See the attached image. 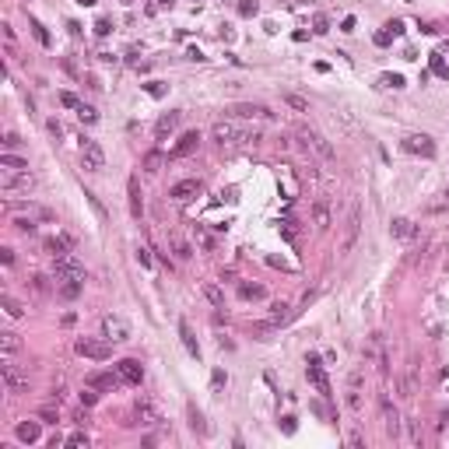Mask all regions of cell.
I'll use <instances>...</instances> for the list:
<instances>
[{
	"label": "cell",
	"mask_w": 449,
	"mask_h": 449,
	"mask_svg": "<svg viewBox=\"0 0 449 449\" xmlns=\"http://www.w3.org/2000/svg\"><path fill=\"white\" fill-rule=\"evenodd\" d=\"M74 351L81 358H91V362H109L113 358V341H95V337H77Z\"/></svg>",
	"instance_id": "6da1fadb"
},
{
	"label": "cell",
	"mask_w": 449,
	"mask_h": 449,
	"mask_svg": "<svg viewBox=\"0 0 449 449\" xmlns=\"http://www.w3.org/2000/svg\"><path fill=\"white\" fill-rule=\"evenodd\" d=\"M305 379L316 386V393H319L323 400H330V397H333V386H330V379H326V372H323V362H319L316 355H309V358H305Z\"/></svg>",
	"instance_id": "7a4b0ae2"
},
{
	"label": "cell",
	"mask_w": 449,
	"mask_h": 449,
	"mask_svg": "<svg viewBox=\"0 0 449 449\" xmlns=\"http://www.w3.org/2000/svg\"><path fill=\"white\" fill-rule=\"evenodd\" d=\"M32 186H35V176H32L28 169H25V172H18V169H4V172H0V190H4V193H21V190L28 193Z\"/></svg>",
	"instance_id": "3957f363"
},
{
	"label": "cell",
	"mask_w": 449,
	"mask_h": 449,
	"mask_svg": "<svg viewBox=\"0 0 449 449\" xmlns=\"http://www.w3.org/2000/svg\"><path fill=\"white\" fill-rule=\"evenodd\" d=\"M81 165H84L88 172H102V169H105V151H102L98 141L81 137Z\"/></svg>",
	"instance_id": "277c9868"
},
{
	"label": "cell",
	"mask_w": 449,
	"mask_h": 449,
	"mask_svg": "<svg viewBox=\"0 0 449 449\" xmlns=\"http://www.w3.org/2000/svg\"><path fill=\"white\" fill-rule=\"evenodd\" d=\"M74 277H84V281H88L84 263L77 260L74 253H67V256H60V260L53 263V281H74Z\"/></svg>",
	"instance_id": "5b68a950"
},
{
	"label": "cell",
	"mask_w": 449,
	"mask_h": 449,
	"mask_svg": "<svg viewBox=\"0 0 449 449\" xmlns=\"http://www.w3.org/2000/svg\"><path fill=\"white\" fill-rule=\"evenodd\" d=\"M299 141H302V148H312L323 161H333V158H337L333 144H330L323 134H316V130H299Z\"/></svg>",
	"instance_id": "8992f818"
},
{
	"label": "cell",
	"mask_w": 449,
	"mask_h": 449,
	"mask_svg": "<svg viewBox=\"0 0 449 449\" xmlns=\"http://www.w3.org/2000/svg\"><path fill=\"white\" fill-rule=\"evenodd\" d=\"M0 375H4V386H7V393H28V375L21 372L18 365H11V358H7V355H4Z\"/></svg>",
	"instance_id": "52a82bcc"
},
{
	"label": "cell",
	"mask_w": 449,
	"mask_h": 449,
	"mask_svg": "<svg viewBox=\"0 0 449 449\" xmlns=\"http://www.w3.org/2000/svg\"><path fill=\"white\" fill-rule=\"evenodd\" d=\"M400 148L407 151V154H421V158H435V154H439L435 141H432V137H425V134H411V137H404V141H400Z\"/></svg>",
	"instance_id": "ba28073f"
},
{
	"label": "cell",
	"mask_w": 449,
	"mask_h": 449,
	"mask_svg": "<svg viewBox=\"0 0 449 449\" xmlns=\"http://www.w3.org/2000/svg\"><path fill=\"white\" fill-rule=\"evenodd\" d=\"M102 337L113 341V344L130 341V326H127V319H120V316H102Z\"/></svg>",
	"instance_id": "9c48e42d"
},
{
	"label": "cell",
	"mask_w": 449,
	"mask_h": 449,
	"mask_svg": "<svg viewBox=\"0 0 449 449\" xmlns=\"http://www.w3.org/2000/svg\"><path fill=\"white\" fill-rule=\"evenodd\" d=\"M228 116H239V120H274V113L267 105H256V102H235V105H228Z\"/></svg>",
	"instance_id": "30bf717a"
},
{
	"label": "cell",
	"mask_w": 449,
	"mask_h": 449,
	"mask_svg": "<svg viewBox=\"0 0 449 449\" xmlns=\"http://www.w3.org/2000/svg\"><path fill=\"white\" fill-rule=\"evenodd\" d=\"M358 232H362V207L355 204L351 214H348V228H344V242H341V253H351L355 242H358Z\"/></svg>",
	"instance_id": "8fae6325"
},
{
	"label": "cell",
	"mask_w": 449,
	"mask_h": 449,
	"mask_svg": "<svg viewBox=\"0 0 449 449\" xmlns=\"http://www.w3.org/2000/svg\"><path fill=\"white\" fill-rule=\"evenodd\" d=\"M116 372L123 375V382H127V386H141V379H144V365H141L137 358H120V362H116Z\"/></svg>",
	"instance_id": "7c38bea8"
},
{
	"label": "cell",
	"mask_w": 449,
	"mask_h": 449,
	"mask_svg": "<svg viewBox=\"0 0 449 449\" xmlns=\"http://www.w3.org/2000/svg\"><path fill=\"white\" fill-rule=\"evenodd\" d=\"M84 386H95L98 393H105V389H120L123 386V375L120 372H91L84 379Z\"/></svg>",
	"instance_id": "4fadbf2b"
},
{
	"label": "cell",
	"mask_w": 449,
	"mask_h": 449,
	"mask_svg": "<svg viewBox=\"0 0 449 449\" xmlns=\"http://www.w3.org/2000/svg\"><path fill=\"white\" fill-rule=\"evenodd\" d=\"M200 193V179H183V183H176L172 190H169V197L176 200V204H186V200H193Z\"/></svg>",
	"instance_id": "5bb4252c"
},
{
	"label": "cell",
	"mask_w": 449,
	"mask_h": 449,
	"mask_svg": "<svg viewBox=\"0 0 449 449\" xmlns=\"http://www.w3.org/2000/svg\"><path fill=\"white\" fill-rule=\"evenodd\" d=\"M71 246H74V239H71V235H49V239L42 242V249H46L53 260L67 256V253H71Z\"/></svg>",
	"instance_id": "9a60e30c"
},
{
	"label": "cell",
	"mask_w": 449,
	"mask_h": 449,
	"mask_svg": "<svg viewBox=\"0 0 449 449\" xmlns=\"http://www.w3.org/2000/svg\"><path fill=\"white\" fill-rule=\"evenodd\" d=\"M211 134H214V141H218V144H232V141H239V137H242V130H239L232 120H218Z\"/></svg>",
	"instance_id": "2e32d148"
},
{
	"label": "cell",
	"mask_w": 449,
	"mask_h": 449,
	"mask_svg": "<svg viewBox=\"0 0 449 449\" xmlns=\"http://www.w3.org/2000/svg\"><path fill=\"white\" fill-rule=\"evenodd\" d=\"M379 407H382V421H386V432H389V435H397V432H400V414H397V407L389 404V397H386V393L379 397Z\"/></svg>",
	"instance_id": "e0dca14e"
},
{
	"label": "cell",
	"mask_w": 449,
	"mask_h": 449,
	"mask_svg": "<svg viewBox=\"0 0 449 449\" xmlns=\"http://www.w3.org/2000/svg\"><path fill=\"white\" fill-rule=\"evenodd\" d=\"M197 144H200V134H197V130H186V134L176 141L172 158H186V154H193V151H197Z\"/></svg>",
	"instance_id": "ac0fdd59"
},
{
	"label": "cell",
	"mask_w": 449,
	"mask_h": 449,
	"mask_svg": "<svg viewBox=\"0 0 449 449\" xmlns=\"http://www.w3.org/2000/svg\"><path fill=\"white\" fill-rule=\"evenodd\" d=\"M127 193H130V214H134V218H141V214H144V200H141V179H137V176H130Z\"/></svg>",
	"instance_id": "d6986e66"
},
{
	"label": "cell",
	"mask_w": 449,
	"mask_h": 449,
	"mask_svg": "<svg viewBox=\"0 0 449 449\" xmlns=\"http://www.w3.org/2000/svg\"><path fill=\"white\" fill-rule=\"evenodd\" d=\"M81 292H84V277H74V281H57V295H60L64 302H74Z\"/></svg>",
	"instance_id": "ffe728a7"
},
{
	"label": "cell",
	"mask_w": 449,
	"mask_h": 449,
	"mask_svg": "<svg viewBox=\"0 0 449 449\" xmlns=\"http://www.w3.org/2000/svg\"><path fill=\"white\" fill-rule=\"evenodd\" d=\"M179 127V113H161L158 116V123H154V134H158V141H165L172 130Z\"/></svg>",
	"instance_id": "44dd1931"
},
{
	"label": "cell",
	"mask_w": 449,
	"mask_h": 449,
	"mask_svg": "<svg viewBox=\"0 0 449 449\" xmlns=\"http://www.w3.org/2000/svg\"><path fill=\"white\" fill-rule=\"evenodd\" d=\"M134 414H137V425H158V411H154V404L151 400H137V407H134Z\"/></svg>",
	"instance_id": "7402d4cb"
},
{
	"label": "cell",
	"mask_w": 449,
	"mask_h": 449,
	"mask_svg": "<svg viewBox=\"0 0 449 449\" xmlns=\"http://www.w3.org/2000/svg\"><path fill=\"white\" fill-rule=\"evenodd\" d=\"M179 337H183L186 351H190L193 358H200V344H197V337H193V330H190V323H186V319H179Z\"/></svg>",
	"instance_id": "603a6c76"
},
{
	"label": "cell",
	"mask_w": 449,
	"mask_h": 449,
	"mask_svg": "<svg viewBox=\"0 0 449 449\" xmlns=\"http://www.w3.org/2000/svg\"><path fill=\"white\" fill-rule=\"evenodd\" d=\"M39 425H42V421H21V425H18V439H21V442H28V446H32V442H39V432H42Z\"/></svg>",
	"instance_id": "cb8c5ba5"
},
{
	"label": "cell",
	"mask_w": 449,
	"mask_h": 449,
	"mask_svg": "<svg viewBox=\"0 0 449 449\" xmlns=\"http://www.w3.org/2000/svg\"><path fill=\"white\" fill-rule=\"evenodd\" d=\"M389 232H393L397 239H411V235H414L418 228H414V224L407 221V218H393V221H389Z\"/></svg>",
	"instance_id": "d4e9b609"
},
{
	"label": "cell",
	"mask_w": 449,
	"mask_h": 449,
	"mask_svg": "<svg viewBox=\"0 0 449 449\" xmlns=\"http://www.w3.org/2000/svg\"><path fill=\"white\" fill-rule=\"evenodd\" d=\"M292 316H295V309H292L288 302H277V305H274V312H270V323H277V326H281V323H288Z\"/></svg>",
	"instance_id": "484cf974"
},
{
	"label": "cell",
	"mask_w": 449,
	"mask_h": 449,
	"mask_svg": "<svg viewBox=\"0 0 449 449\" xmlns=\"http://www.w3.org/2000/svg\"><path fill=\"white\" fill-rule=\"evenodd\" d=\"M0 348H4V355L11 358V355L21 348V337H18V333H11V330H4V333H0Z\"/></svg>",
	"instance_id": "4316f807"
},
{
	"label": "cell",
	"mask_w": 449,
	"mask_h": 449,
	"mask_svg": "<svg viewBox=\"0 0 449 449\" xmlns=\"http://www.w3.org/2000/svg\"><path fill=\"white\" fill-rule=\"evenodd\" d=\"M0 169H18V172H25V169H28V161H25V158H18V154H11V151H4V154H0Z\"/></svg>",
	"instance_id": "83f0119b"
},
{
	"label": "cell",
	"mask_w": 449,
	"mask_h": 449,
	"mask_svg": "<svg viewBox=\"0 0 449 449\" xmlns=\"http://www.w3.org/2000/svg\"><path fill=\"white\" fill-rule=\"evenodd\" d=\"M204 299L211 302V305H218V309H221V305H224V292L214 285V281H207V285H204Z\"/></svg>",
	"instance_id": "f1b7e54d"
},
{
	"label": "cell",
	"mask_w": 449,
	"mask_h": 449,
	"mask_svg": "<svg viewBox=\"0 0 449 449\" xmlns=\"http://www.w3.org/2000/svg\"><path fill=\"white\" fill-rule=\"evenodd\" d=\"M267 292L260 288V285H239V299H246V302H256V299H263Z\"/></svg>",
	"instance_id": "f546056e"
},
{
	"label": "cell",
	"mask_w": 449,
	"mask_h": 449,
	"mask_svg": "<svg viewBox=\"0 0 449 449\" xmlns=\"http://www.w3.org/2000/svg\"><path fill=\"white\" fill-rule=\"evenodd\" d=\"M285 105H288V109H295V113H309V98H302V95H295V91H288V95H285Z\"/></svg>",
	"instance_id": "4dcf8cb0"
},
{
	"label": "cell",
	"mask_w": 449,
	"mask_h": 449,
	"mask_svg": "<svg viewBox=\"0 0 449 449\" xmlns=\"http://www.w3.org/2000/svg\"><path fill=\"white\" fill-rule=\"evenodd\" d=\"M0 305H4L7 316H25V305H21L18 299H11V295H0Z\"/></svg>",
	"instance_id": "1f68e13d"
},
{
	"label": "cell",
	"mask_w": 449,
	"mask_h": 449,
	"mask_svg": "<svg viewBox=\"0 0 449 449\" xmlns=\"http://www.w3.org/2000/svg\"><path fill=\"white\" fill-rule=\"evenodd\" d=\"M348 407H351L355 414H362V386H351V382H348Z\"/></svg>",
	"instance_id": "d6a6232c"
},
{
	"label": "cell",
	"mask_w": 449,
	"mask_h": 449,
	"mask_svg": "<svg viewBox=\"0 0 449 449\" xmlns=\"http://www.w3.org/2000/svg\"><path fill=\"white\" fill-rule=\"evenodd\" d=\"M14 228H18V232H25V235H35V218H32V214H28V218H25V214H18V218H14Z\"/></svg>",
	"instance_id": "836d02e7"
},
{
	"label": "cell",
	"mask_w": 449,
	"mask_h": 449,
	"mask_svg": "<svg viewBox=\"0 0 449 449\" xmlns=\"http://www.w3.org/2000/svg\"><path fill=\"white\" fill-rule=\"evenodd\" d=\"M161 161H165V154H161V151L144 154V169H148V172H158V169H161Z\"/></svg>",
	"instance_id": "e575fe53"
},
{
	"label": "cell",
	"mask_w": 449,
	"mask_h": 449,
	"mask_svg": "<svg viewBox=\"0 0 449 449\" xmlns=\"http://www.w3.org/2000/svg\"><path fill=\"white\" fill-rule=\"evenodd\" d=\"M432 74H439V77L449 81V67H446V60H442V53H432Z\"/></svg>",
	"instance_id": "d590c367"
},
{
	"label": "cell",
	"mask_w": 449,
	"mask_h": 449,
	"mask_svg": "<svg viewBox=\"0 0 449 449\" xmlns=\"http://www.w3.org/2000/svg\"><path fill=\"white\" fill-rule=\"evenodd\" d=\"M190 428H193V432H200V435L207 432V425H204V418H200V411H197L193 404H190Z\"/></svg>",
	"instance_id": "8d00e7d4"
},
{
	"label": "cell",
	"mask_w": 449,
	"mask_h": 449,
	"mask_svg": "<svg viewBox=\"0 0 449 449\" xmlns=\"http://www.w3.org/2000/svg\"><path fill=\"white\" fill-rule=\"evenodd\" d=\"M224 386H228V375H224V369H214V372H211V389H214V393H221Z\"/></svg>",
	"instance_id": "74e56055"
},
{
	"label": "cell",
	"mask_w": 449,
	"mask_h": 449,
	"mask_svg": "<svg viewBox=\"0 0 449 449\" xmlns=\"http://www.w3.org/2000/svg\"><path fill=\"white\" fill-rule=\"evenodd\" d=\"M256 11H260L256 0H239V14H242V18H256Z\"/></svg>",
	"instance_id": "f35d334b"
},
{
	"label": "cell",
	"mask_w": 449,
	"mask_h": 449,
	"mask_svg": "<svg viewBox=\"0 0 449 449\" xmlns=\"http://www.w3.org/2000/svg\"><path fill=\"white\" fill-rule=\"evenodd\" d=\"M84 197H88V204H91V211L98 214V221H109V211H105V207L98 204V197H95V193H84Z\"/></svg>",
	"instance_id": "ab89813d"
},
{
	"label": "cell",
	"mask_w": 449,
	"mask_h": 449,
	"mask_svg": "<svg viewBox=\"0 0 449 449\" xmlns=\"http://www.w3.org/2000/svg\"><path fill=\"white\" fill-rule=\"evenodd\" d=\"M274 330H277V323H270V319H267V323H253V337H267V333H274Z\"/></svg>",
	"instance_id": "60d3db41"
},
{
	"label": "cell",
	"mask_w": 449,
	"mask_h": 449,
	"mask_svg": "<svg viewBox=\"0 0 449 449\" xmlns=\"http://www.w3.org/2000/svg\"><path fill=\"white\" fill-rule=\"evenodd\" d=\"M144 91H148L151 98H161V95H165V91H169V88H165V84H161V81H148V84H144Z\"/></svg>",
	"instance_id": "b9f144b4"
},
{
	"label": "cell",
	"mask_w": 449,
	"mask_h": 449,
	"mask_svg": "<svg viewBox=\"0 0 449 449\" xmlns=\"http://www.w3.org/2000/svg\"><path fill=\"white\" fill-rule=\"evenodd\" d=\"M379 84H382V88H404V77L400 74H382L379 77Z\"/></svg>",
	"instance_id": "7bdbcfd3"
},
{
	"label": "cell",
	"mask_w": 449,
	"mask_h": 449,
	"mask_svg": "<svg viewBox=\"0 0 449 449\" xmlns=\"http://www.w3.org/2000/svg\"><path fill=\"white\" fill-rule=\"evenodd\" d=\"M312 32H319V35L330 32V18H326V14H316V18H312Z\"/></svg>",
	"instance_id": "ee69618b"
},
{
	"label": "cell",
	"mask_w": 449,
	"mask_h": 449,
	"mask_svg": "<svg viewBox=\"0 0 449 449\" xmlns=\"http://www.w3.org/2000/svg\"><path fill=\"white\" fill-rule=\"evenodd\" d=\"M77 116H81V123H98V113H95L91 105H81V109H77Z\"/></svg>",
	"instance_id": "f6af8a7d"
},
{
	"label": "cell",
	"mask_w": 449,
	"mask_h": 449,
	"mask_svg": "<svg viewBox=\"0 0 449 449\" xmlns=\"http://www.w3.org/2000/svg\"><path fill=\"white\" fill-rule=\"evenodd\" d=\"M53 407H57V404H49V407H42V411H39V421H46V425H57L60 418H57V411H53Z\"/></svg>",
	"instance_id": "bcb514c9"
},
{
	"label": "cell",
	"mask_w": 449,
	"mask_h": 449,
	"mask_svg": "<svg viewBox=\"0 0 449 449\" xmlns=\"http://www.w3.org/2000/svg\"><path fill=\"white\" fill-rule=\"evenodd\" d=\"M109 32H113V21H109V18H98V21H95V35H102V39H105Z\"/></svg>",
	"instance_id": "7dc6e473"
},
{
	"label": "cell",
	"mask_w": 449,
	"mask_h": 449,
	"mask_svg": "<svg viewBox=\"0 0 449 449\" xmlns=\"http://www.w3.org/2000/svg\"><path fill=\"white\" fill-rule=\"evenodd\" d=\"M386 32H389L393 39H397V35H404V21H400V18H393V21H386Z\"/></svg>",
	"instance_id": "c3c4849f"
},
{
	"label": "cell",
	"mask_w": 449,
	"mask_h": 449,
	"mask_svg": "<svg viewBox=\"0 0 449 449\" xmlns=\"http://www.w3.org/2000/svg\"><path fill=\"white\" fill-rule=\"evenodd\" d=\"M316 224L319 228H330V211L326 207H316Z\"/></svg>",
	"instance_id": "681fc988"
},
{
	"label": "cell",
	"mask_w": 449,
	"mask_h": 449,
	"mask_svg": "<svg viewBox=\"0 0 449 449\" xmlns=\"http://www.w3.org/2000/svg\"><path fill=\"white\" fill-rule=\"evenodd\" d=\"M137 263H141V267H151V249L148 246H137Z\"/></svg>",
	"instance_id": "f907efd6"
},
{
	"label": "cell",
	"mask_w": 449,
	"mask_h": 449,
	"mask_svg": "<svg viewBox=\"0 0 449 449\" xmlns=\"http://www.w3.org/2000/svg\"><path fill=\"white\" fill-rule=\"evenodd\" d=\"M32 28H35V39H39L42 46H49V32H46V28H42L39 21H32Z\"/></svg>",
	"instance_id": "816d5d0a"
},
{
	"label": "cell",
	"mask_w": 449,
	"mask_h": 449,
	"mask_svg": "<svg viewBox=\"0 0 449 449\" xmlns=\"http://www.w3.org/2000/svg\"><path fill=\"white\" fill-rule=\"evenodd\" d=\"M281 432H285V435H295V418H292V414L281 418Z\"/></svg>",
	"instance_id": "f5cc1de1"
},
{
	"label": "cell",
	"mask_w": 449,
	"mask_h": 449,
	"mask_svg": "<svg viewBox=\"0 0 449 449\" xmlns=\"http://www.w3.org/2000/svg\"><path fill=\"white\" fill-rule=\"evenodd\" d=\"M60 102H64L67 109H81V102H77V95H71V91H64V95H60Z\"/></svg>",
	"instance_id": "db71d44e"
},
{
	"label": "cell",
	"mask_w": 449,
	"mask_h": 449,
	"mask_svg": "<svg viewBox=\"0 0 449 449\" xmlns=\"http://www.w3.org/2000/svg\"><path fill=\"white\" fill-rule=\"evenodd\" d=\"M372 42H375V46H389V42H393V35H389V32H375Z\"/></svg>",
	"instance_id": "11a10c76"
},
{
	"label": "cell",
	"mask_w": 449,
	"mask_h": 449,
	"mask_svg": "<svg viewBox=\"0 0 449 449\" xmlns=\"http://www.w3.org/2000/svg\"><path fill=\"white\" fill-rule=\"evenodd\" d=\"M67 446H88V435H84V432H74V435L67 439Z\"/></svg>",
	"instance_id": "9f6ffc18"
},
{
	"label": "cell",
	"mask_w": 449,
	"mask_h": 449,
	"mask_svg": "<svg viewBox=\"0 0 449 449\" xmlns=\"http://www.w3.org/2000/svg\"><path fill=\"white\" fill-rule=\"evenodd\" d=\"M172 246H176V256H179V260H186V256H190V246H186V242H179V239H176Z\"/></svg>",
	"instance_id": "6f0895ef"
},
{
	"label": "cell",
	"mask_w": 449,
	"mask_h": 449,
	"mask_svg": "<svg viewBox=\"0 0 449 449\" xmlns=\"http://www.w3.org/2000/svg\"><path fill=\"white\" fill-rule=\"evenodd\" d=\"M46 127H49V134H53V137H64V127H60V120H49Z\"/></svg>",
	"instance_id": "680465c9"
},
{
	"label": "cell",
	"mask_w": 449,
	"mask_h": 449,
	"mask_svg": "<svg viewBox=\"0 0 449 449\" xmlns=\"http://www.w3.org/2000/svg\"><path fill=\"white\" fill-rule=\"evenodd\" d=\"M0 263L11 267V263H14V249H0Z\"/></svg>",
	"instance_id": "91938a15"
},
{
	"label": "cell",
	"mask_w": 449,
	"mask_h": 449,
	"mask_svg": "<svg viewBox=\"0 0 449 449\" xmlns=\"http://www.w3.org/2000/svg\"><path fill=\"white\" fill-rule=\"evenodd\" d=\"M355 25H358V21H355V18H351V14H348V18H344V21H341V32H355Z\"/></svg>",
	"instance_id": "94428289"
},
{
	"label": "cell",
	"mask_w": 449,
	"mask_h": 449,
	"mask_svg": "<svg viewBox=\"0 0 449 449\" xmlns=\"http://www.w3.org/2000/svg\"><path fill=\"white\" fill-rule=\"evenodd\" d=\"M14 144H18V137H14V134H7V137H4V151H11Z\"/></svg>",
	"instance_id": "6125c7cd"
},
{
	"label": "cell",
	"mask_w": 449,
	"mask_h": 449,
	"mask_svg": "<svg viewBox=\"0 0 449 449\" xmlns=\"http://www.w3.org/2000/svg\"><path fill=\"white\" fill-rule=\"evenodd\" d=\"M77 4H84V7H95V4H98V0H77Z\"/></svg>",
	"instance_id": "be15d7a7"
},
{
	"label": "cell",
	"mask_w": 449,
	"mask_h": 449,
	"mask_svg": "<svg viewBox=\"0 0 449 449\" xmlns=\"http://www.w3.org/2000/svg\"><path fill=\"white\" fill-rule=\"evenodd\" d=\"M158 4H161V7H172V0H158Z\"/></svg>",
	"instance_id": "e7e4bbea"
}]
</instances>
